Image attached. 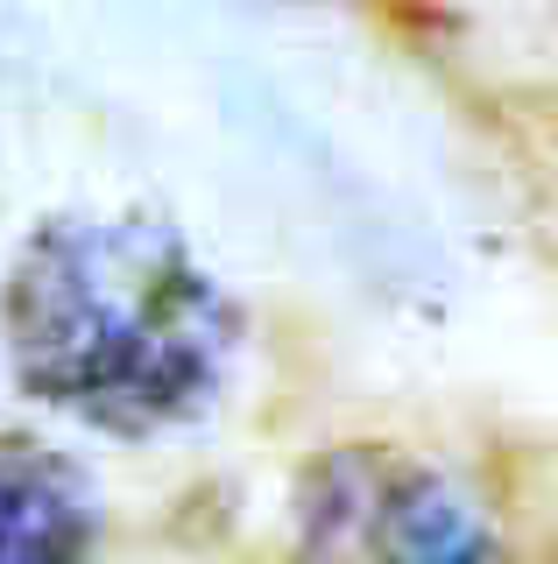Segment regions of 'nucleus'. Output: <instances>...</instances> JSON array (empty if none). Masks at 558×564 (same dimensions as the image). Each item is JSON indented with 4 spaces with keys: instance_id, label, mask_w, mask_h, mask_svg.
<instances>
[{
    "instance_id": "obj_1",
    "label": "nucleus",
    "mask_w": 558,
    "mask_h": 564,
    "mask_svg": "<svg viewBox=\"0 0 558 564\" xmlns=\"http://www.w3.org/2000/svg\"><path fill=\"white\" fill-rule=\"evenodd\" d=\"M0 332L29 395L107 437L198 423L240 352L234 296L142 212L43 219L8 269Z\"/></svg>"
},
{
    "instance_id": "obj_2",
    "label": "nucleus",
    "mask_w": 558,
    "mask_h": 564,
    "mask_svg": "<svg viewBox=\"0 0 558 564\" xmlns=\"http://www.w3.org/2000/svg\"><path fill=\"white\" fill-rule=\"evenodd\" d=\"M298 564H509L495 522L396 445H340L304 473Z\"/></svg>"
},
{
    "instance_id": "obj_3",
    "label": "nucleus",
    "mask_w": 558,
    "mask_h": 564,
    "mask_svg": "<svg viewBox=\"0 0 558 564\" xmlns=\"http://www.w3.org/2000/svg\"><path fill=\"white\" fill-rule=\"evenodd\" d=\"M99 494L57 445L0 431V564H93Z\"/></svg>"
}]
</instances>
